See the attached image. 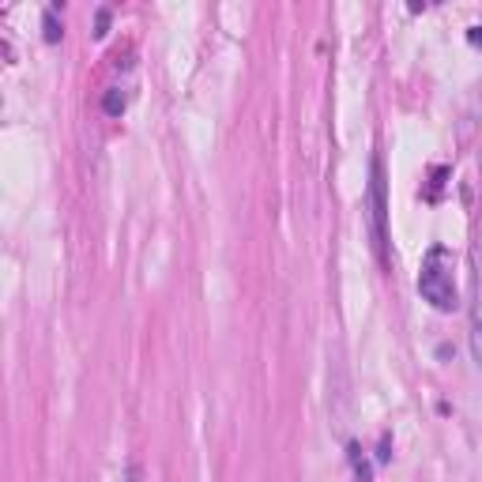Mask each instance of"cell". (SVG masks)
<instances>
[{
    "label": "cell",
    "mask_w": 482,
    "mask_h": 482,
    "mask_svg": "<svg viewBox=\"0 0 482 482\" xmlns=\"http://www.w3.org/2000/svg\"><path fill=\"white\" fill-rule=\"evenodd\" d=\"M369 226H373L377 257H381V264H388V185H385L381 159L369 162Z\"/></svg>",
    "instance_id": "obj_2"
},
{
    "label": "cell",
    "mask_w": 482,
    "mask_h": 482,
    "mask_svg": "<svg viewBox=\"0 0 482 482\" xmlns=\"http://www.w3.org/2000/svg\"><path fill=\"white\" fill-rule=\"evenodd\" d=\"M110 31V8H98V15H95V34L102 38Z\"/></svg>",
    "instance_id": "obj_7"
},
{
    "label": "cell",
    "mask_w": 482,
    "mask_h": 482,
    "mask_svg": "<svg viewBox=\"0 0 482 482\" xmlns=\"http://www.w3.org/2000/svg\"><path fill=\"white\" fill-rule=\"evenodd\" d=\"M468 38H471V46H482V27H471Z\"/></svg>",
    "instance_id": "obj_8"
},
{
    "label": "cell",
    "mask_w": 482,
    "mask_h": 482,
    "mask_svg": "<svg viewBox=\"0 0 482 482\" xmlns=\"http://www.w3.org/2000/svg\"><path fill=\"white\" fill-rule=\"evenodd\" d=\"M471 268H475V283H471V354L482 366V249L471 253Z\"/></svg>",
    "instance_id": "obj_3"
},
{
    "label": "cell",
    "mask_w": 482,
    "mask_h": 482,
    "mask_svg": "<svg viewBox=\"0 0 482 482\" xmlns=\"http://www.w3.org/2000/svg\"><path fill=\"white\" fill-rule=\"evenodd\" d=\"M456 257L449 253L445 245H433L426 260H423V271H418V295H423L433 309L441 313H452L459 305L456 298Z\"/></svg>",
    "instance_id": "obj_1"
},
{
    "label": "cell",
    "mask_w": 482,
    "mask_h": 482,
    "mask_svg": "<svg viewBox=\"0 0 482 482\" xmlns=\"http://www.w3.org/2000/svg\"><path fill=\"white\" fill-rule=\"evenodd\" d=\"M124 102H129V98H124V91L121 87H110L106 98H102V110H106L110 117H121L124 114Z\"/></svg>",
    "instance_id": "obj_5"
},
{
    "label": "cell",
    "mask_w": 482,
    "mask_h": 482,
    "mask_svg": "<svg viewBox=\"0 0 482 482\" xmlns=\"http://www.w3.org/2000/svg\"><path fill=\"white\" fill-rule=\"evenodd\" d=\"M347 452H350V468H354V475H359V482H373V471H369L366 459H362V449H359V445H350Z\"/></svg>",
    "instance_id": "obj_6"
},
{
    "label": "cell",
    "mask_w": 482,
    "mask_h": 482,
    "mask_svg": "<svg viewBox=\"0 0 482 482\" xmlns=\"http://www.w3.org/2000/svg\"><path fill=\"white\" fill-rule=\"evenodd\" d=\"M41 34H46V41H60V34H65V27H60V19H57V8H46V15H41Z\"/></svg>",
    "instance_id": "obj_4"
}]
</instances>
